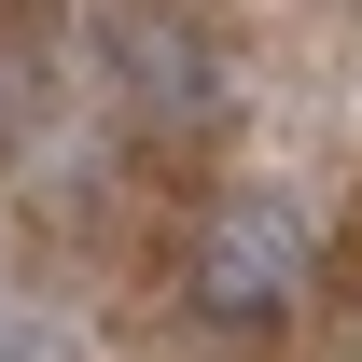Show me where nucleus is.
<instances>
[{
  "mask_svg": "<svg viewBox=\"0 0 362 362\" xmlns=\"http://www.w3.org/2000/svg\"><path fill=\"white\" fill-rule=\"evenodd\" d=\"M293 279H307L293 195H223V209L195 223V307H209V320H279Z\"/></svg>",
  "mask_w": 362,
  "mask_h": 362,
  "instance_id": "1",
  "label": "nucleus"
},
{
  "mask_svg": "<svg viewBox=\"0 0 362 362\" xmlns=\"http://www.w3.org/2000/svg\"><path fill=\"white\" fill-rule=\"evenodd\" d=\"M112 56L139 70L153 112H209V56H195V42H168V28H112Z\"/></svg>",
  "mask_w": 362,
  "mask_h": 362,
  "instance_id": "2",
  "label": "nucleus"
}]
</instances>
